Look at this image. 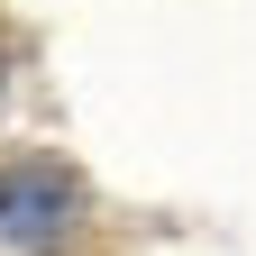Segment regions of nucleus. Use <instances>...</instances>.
I'll return each instance as SVG.
<instances>
[{"label":"nucleus","mask_w":256,"mask_h":256,"mask_svg":"<svg viewBox=\"0 0 256 256\" xmlns=\"http://www.w3.org/2000/svg\"><path fill=\"white\" fill-rule=\"evenodd\" d=\"M74 210H82V183L64 174V165H0V238L28 247V256H46L64 247V229H74Z\"/></svg>","instance_id":"f257e3e1"}]
</instances>
